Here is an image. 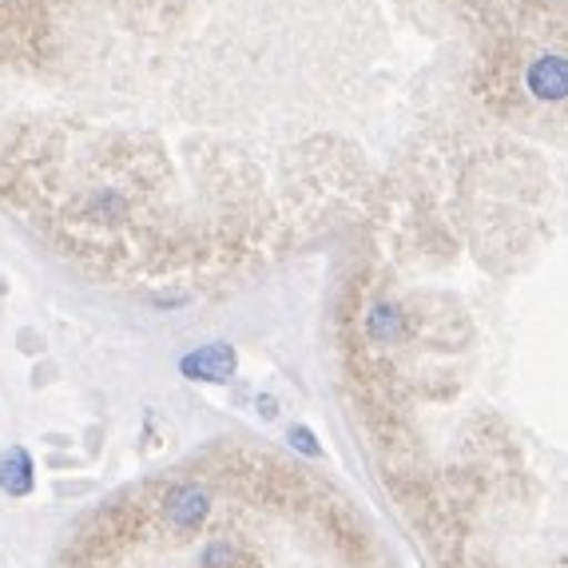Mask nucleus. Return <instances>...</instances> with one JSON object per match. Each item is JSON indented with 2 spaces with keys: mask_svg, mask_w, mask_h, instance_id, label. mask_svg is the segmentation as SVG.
<instances>
[{
  "mask_svg": "<svg viewBox=\"0 0 568 568\" xmlns=\"http://www.w3.org/2000/svg\"><path fill=\"white\" fill-rule=\"evenodd\" d=\"M180 369L183 378L191 382H231L235 378V351H231L227 342H211V346L191 351L180 362Z\"/></svg>",
  "mask_w": 568,
  "mask_h": 568,
  "instance_id": "f257e3e1",
  "label": "nucleus"
},
{
  "mask_svg": "<svg viewBox=\"0 0 568 568\" xmlns=\"http://www.w3.org/2000/svg\"><path fill=\"white\" fill-rule=\"evenodd\" d=\"M207 509H211V497L200 489V485H180V489H171L168 505H163V513H168V521L175 525V529H200V525L207 521Z\"/></svg>",
  "mask_w": 568,
  "mask_h": 568,
  "instance_id": "f03ea898",
  "label": "nucleus"
},
{
  "mask_svg": "<svg viewBox=\"0 0 568 568\" xmlns=\"http://www.w3.org/2000/svg\"><path fill=\"white\" fill-rule=\"evenodd\" d=\"M529 88L540 100H565L568 92V64L560 57H545L529 68Z\"/></svg>",
  "mask_w": 568,
  "mask_h": 568,
  "instance_id": "7ed1b4c3",
  "label": "nucleus"
},
{
  "mask_svg": "<svg viewBox=\"0 0 568 568\" xmlns=\"http://www.w3.org/2000/svg\"><path fill=\"white\" fill-rule=\"evenodd\" d=\"M0 489L9 493V497H24V493H32V457L20 446L0 457Z\"/></svg>",
  "mask_w": 568,
  "mask_h": 568,
  "instance_id": "20e7f679",
  "label": "nucleus"
},
{
  "mask_svg": "<svg viewBox=\"0 0 568 568\" xmlns=\"http://www.w3.org/2000/svg\"><path fill=\"white\" fill-rule=\"evenodd\" d=\"M369 334L378 342H398L402 338V314L394 306H378L369 314Z\"/></svg>",
  "mask_w": 568,
  "mask_h": 568,
  "instance_id": "39448f33",
  "label": "nucleus"
},
{
  "mask_svg": "<svg viewBox=\"0 0 568 568\" xmlns=\"http://www.w3.org/2000/svg\"><path fill=\"white\" fill-rule=\"evenodd\" d=\"M239 560L235 545H227V540H215L207 552H203V568H231Z\"/></svg>",
  "mask_w": 568,
  "mask_h": 568,
  "instance_id": "423d86ee",
  "label": "nucleus"
},
{
  "mask_svg": "<svg viewBox=\"0 0 568 568\" xmlns=\"http://www.w3.org/2000/svg\"><path fill=\"white\" fill-rule=\"evenodd\" d=\"M291 446H294V449H303L306 457H318V454H323V449H318V442H314V434H311L306 426H294V429H291Z\"/></svg>",
  "mask_w": 568,
  "mask_h": 568,
  "instance_id": "0eeeda50",
  "label": "nucleus"
},
{
  "mask_svg": "<svg viewBox=\"0 0 568 568\" xmlns=\"http://www.w3.org/2000/svg\"><path fill=\"white\" fill-rule=\"evenodd\" d=\"M258 409H263L266 417H275V414H278V409H275V402H271V398H266V402H258Z\"/></svg>",
  "mask_w": 568,
  "mask_h": 568,
  "instance_id": "6e6552de",
  "label": "nucleus"
}]
</instances>
